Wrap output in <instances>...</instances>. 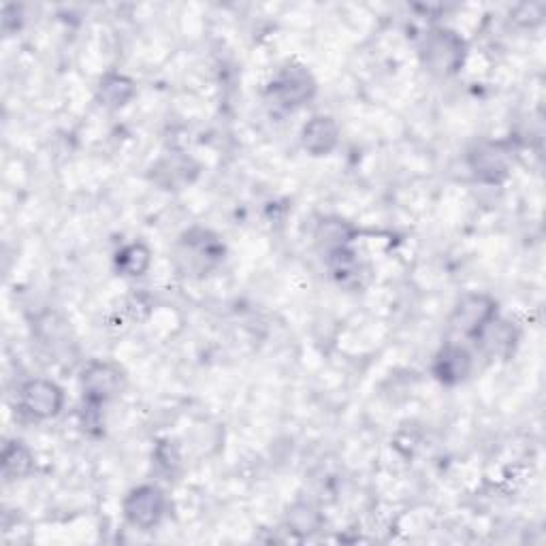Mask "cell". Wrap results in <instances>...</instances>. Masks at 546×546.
<instances>
[{
	"label": "cell",
	"instance_id": "cell-1",
	"mask_svg": "<svg viewBox=\"0 0 546 546\" xmlns=\"http://www.w3.org/2000/svg\"><path fill=\"white\" fill-rule=\"evenodd\" d=\"M465 60V43L453 30H431L423 45V62L429 73L448 77L455 75Z\"/></svg>",
	"mask_w": 546,
	"mask_h": 546
},
{
	"label": "cell",
	"instance_id": "cell-2",
	"mask_svg": "<svg viewBox=\"0 0 546 546\" xmlns=\"http://www.w3.org/2000/svg\"><path fill=\"white\" fill-rule=\"evenodd\" d=\"M493 318H497V305L487 295H465L451 316V333L457 337L476 340Z\"/></svg>",
	"mask_w": 546,
	"mask_h": 546
},
{
	"label": "cell",
	"instance_id": "cell-3",
	"mask_svg": "<svg viewBox=\"0 0 546 546\" xmlns=\"http://www.w3.org/2000/svg\"><path fill=\"white\" fill-rule=\"evenodd\" d=\"M124 389V374L114 363L94 361L84 369V397L88 410H99L101 404L120 395Z\"/></svg>",
	"mask_w": 546,
	"mask_h": 546
},
{
	"label": "cell",
	"instance_id": "cell-4",
	"mask_svg": "<svg viewBox=\"0 0 546 546\" xmlns=\"http://www.w3.org/2000/svg\"><path fill=\"white\" fill-rule=\"evenodd\" d=\"M165 493L158 487L146 485L131 491L124 500V517L133 527L148 532V529L156 527L165 515Z\"/></svg>",
	"mask_w": 546,
	"mask_h": 546
},
{
	"label": "cell",
	"instance_id": "cell-5",
	"mask_svg": "<svg viewBox=\"0 0 546 546\" xmlns=\"http://www.w3.org/2000/svg\"><path fill=\"white\" fill-rule=\"evenodd\" d=\"M20 410L30 419H54L64 406V393L56 382L50 380H28L18 393Z\"/></svg>",
	"mask_w": 546,
	"mask_h": 546
},
{
	"label": "cell",
	"instance_id": "cell-6",
	"mask_svg": "<svg viewBox=\"0 0 546 546\" xmlns=\"http://www.w3.org/2000/svg\"><path fill=\"white\" fill-rule=\"evenodd\" d=\"M178 259L186 263L188 271L205 273L224 259V246L212 233L190 231L182 237Z\"/></svg>",
	"mask_w": 546,
	"mask_h": 546
},
{
	"label": "cell",
	"instance_id": "cell-7",
	"mask_svg": "<svg viewBox=\"0 0 546 546\" xmlns=\"http://www.w3.org/2000/svg\"><path fill=\"white\" fill-rule=\"evenodd\" d=\"M316 92V84L312 75L303 67H288L284 69L271 84V96L282 107H299L305 101H310Z\"/></svg>",
	"mask_w": 546,
	"mask_h": 546
},
{
	"label": "cell",
	"instance_id": "cell-8",
	"mask_svg": "<svg viewBox=\"0 0 546 546\" xmlns=\"http://www.w3.org/2000/svg\"><path fill=\"white\" fill-rule=\"evenodd\" d=\"M472 372V355L463 346L451 342L446 344L440 352L436 361H433V374L444 384H459Z\"/></svg>",
	"mask_w": 546,
	"mask_h": 546
},
{
	"label": "cell",
	"instance_id": "cell-9",
	"mask_svg": "<svg viewBox=\"0 0 546 546\" xmlns=\"http://www.w3.org/2000/svg\"><path fill=\"white\" fill-rule=\"evenodd\" d=\"M337 141H340V128H337L335 120L329 116H314L303 126L301 143L312 156H325L333 152Z\"/></svg>",
	"mask_w": 546,
	"mask_h": 546
},
{
	"label": "cell",
	"instance_id": "cell-10",
	"mask_svg": "<svg viewBox=\"0 0 546 546\" xmlns=\"http://www.w3.org/2000/svg\"><path fill=\"white\" fill-rule=\"evenodd\" d=\"M472 171L485 182H500L508 173V152L500 143H485L470 154Z\"/></svg>",
	"mask_w": 546,
	"mask_h": 546
},
{
	"label": "cell",
	"instance_id": "cell-11",
	"mask_svg": "<svg viewBox=\"0 0 546 546\" xmlns=\"http://www.w3.org/2000/svg\"><path fill=\"white\" fill-rule=\"evenodd\" d=\"M32 468H35V457H32L30 448L24 442H7L3 451V474L9 480L26 478Z\"/></svg>",
	"mask_w": 546,
	"mask_h": 546
},
{
	"label": "cell",
	"instance_id": "cell-12",
	"mask_svg": "<svg viewBox=\"0 0 546 546\" xmlns=\"http://www.w3.org/2000/svg\"><path fill=\"white\" fill-rule=\"evenodd\" d=\"M329 269L333 273V278L344 286H350V282L359 280L357 254L348 250L346 246L329 250Z\"/></svg>",
	"mask_w": 546,
	"mask_h": 546
},
{
	"label": "cell",
	"instance_id": "cell-13",
	"mask_svg": "<svg viewBox=\"0 0 546 546\" xmlns=\"http://www.w3.org/2000/svg\"><path fill=\"white\" fill-rule=\"evenodd\" d=\"M116 265H118V271L122 273V276H128V278L143 276V273H146L148 267H150V250H148V246H143V244L126 246L124 250L118 252Z\"/></svg>",
	"mask_w": 546,
	"mask_h": 546
},
{
	"label": "cell",
	"instance_id": "cell-14",
	"mask_svg": "<svg viewBox=\"0 0 546 546\" xmlns=\"http://www.w3.org/2000/svg\"><path fill=\"white\" fill-rule=\"evenodd\" d=\"M135 92L131 79L122 75H111L101 84V101L107 107H122Z\"/></svg>",
	"mask_w": 546,
	"mask_h": 546
},
{
	"label": "cell",
	"instance_id": "cell-15",
	"mask_svg": "<svg viewBox=\"0 0 546 546\" xmlns=\"http://www.w3.org/2000/svg\"><path fill=\"white\" fill-rule=\"evenodd\" d=\"M291 525L295 532H301V534H310L314 532V527L318 525V515L310 508V506H295L293 512H291Z\"/></svg>",
	"mask_w": 546,
	"mask_h": 546
}]
</instances>
